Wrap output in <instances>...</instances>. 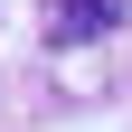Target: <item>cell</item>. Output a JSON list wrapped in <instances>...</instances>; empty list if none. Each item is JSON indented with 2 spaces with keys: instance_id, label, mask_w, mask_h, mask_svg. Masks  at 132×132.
Returning <instances> with one entry per match:
<instances>
[{
  "instance_id": "1",
  "label": "cell",
  "mask_w": 132,
  "mask_h": 132,
  "mask_svg": "<svg viewBox=\"0 0 132 132\" xmlns=\"http://www.w3.org/2000/svg\"><path fill=\"white\" fill-rule=\"evenodd\" d=\"M132 19V0H57L47 10V47H94Z\"/></svg>"
}]
</instances>
